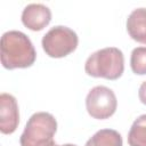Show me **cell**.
I'll use <instances>...</instances> for the list:
<instances>
[{
  "mask_svg": "<svg viewBox=\"0 0 146 146\" xmlns=\"http://www.w3.org/2000/svg\"><path fill=\"white\" fill-rule=\"evenodd\" d=\"M1 64L7 70L26 68L34 64L36 51L30 38L21 31H8L1 36Z\"/></svg>",
  "mask_w": 146,
  "mask_h": 146,
  "instance_id": "obj_1",
  "label": "cell"
},
{
  "mask_svg": "<svg viewBox=\"0 0 146 146\" xmlns=\"http://www.w3.org/2000/svg\"><path fill=\"white\" fill-rule=\"evenodd\" d=\"M84 71L94 78L119 79L124 71L123 52L116 47H106L92 52L86 60Z\"/></svg>",
  "mask_w": 146,
  "mask_h": 146,
  "instance_id": "obj_2",
  "label": "cell"
},
{
  "mask_svg": "<svg viewBox=\"0 0 146 146\" xmlns=\"http://www.w3.org/2000/svg\"><path fill=\"white\" fill-rule=\"evenodd\" d=\"M57 131V121L48 112L34 113L21 135V146H59L54 140Z\"/></svg>",
  "mask_w": 146,
  "mask_h": 146,
  "instance_id": "obj_3",
  "label": "cell"
},
{
  "mask_svg": "<svg viewBox=\"0 0 146 146\" xmlns=\"http://www.w3.org/2000/svg\"><path fill=\"white\" fill-rule=\"evenodd\" d=\"M79 43L78 34L70 27L58 25L51 27L42 38L44 52L52 58H62L73 52Z\"/></svg>",
  "mask_w": 146,
  "mask_h": 146,
  "instance_id": "obj_4",
  "label": "cell"
},
{
  "mask_svg": "<svg viewBox=\"0 0 146 146\" xmlns=\"http://www.w3.org/2000/svg\"><path fill=\"white\" fill-rule=\"evenodd\" d=\"M116 107L117 99L114 91L105 86L94 87L86 97L87 112L94 119H108L115 113Z\"/></svg>",
  "mask_w": 146,
  "mask_h": 146,
  "instance_id": "obj_5",
  "label": "cell"
},
{
  "mask_svg": "<svg viewBox=\"0 0 146 146\" xmlns=\"http://www.w3.org/2000/svg\"><path fill=\"white\" fill-rule=\"evenodd\" d=\"M19 123V112L16 98L7 92L0 95V131L5 135L13 133Z\"/></svg>",
  "mask_w": 146,
  "mask_h": 146,
  "instance_id": "obj_6",
  "label": "cell"
},
{
  "mask_svg": "<svg viewBox=\"0 0 146 146\" xmlns=\"http://www.w3.org/2000/svg\"><path fill=\"white\" fill-rule=\"evenodd\" d=\"M50 21L51 11L42 3H30L22 11V23L31 31H41Z\"/></svg>",
  "mask_w": 146,
  "mask_h": 146,
  "instance_id": "obj_7",
  "label": "cell"
},
{
  "mask_svg": "<svg viewBox=\"0 0 146 146\" xmlns=\"http://www.w3.org/2000/svg\"><path fill=\"white\" fill-rule=\"evenodd\" d=\"M127 31L132 40L146 44V8H137L130 13Z\"/></svg>",
  "mask_w": 146,
  "mask_h": 146,
  "instance_id": "obj_8",
  "label": "cell"
},
{
  "mask_svg": "<svg viewBox=\"0 0 146 146\" xmlns=\"http://www.w3.org/2000/svg\"><path fill=\"white\" fill-rule=\"evenodd\" d=\"M121 135L113 129H100L98 130L84 146H122Z\"/></svg>",
  "mask_w": 146,
  "mask_h": 146,
  "instance_id": "obj_9",
  "label": "cell"
},
{
  "mask_svg": "<svg viewBox=\"0 0 146 146\" xmlns=\"http://www.w3.org/2000/svg\"><path fill=\"white\" fill-rule=\"evenodd\" d=\"M130 146H146V114L138 116L128 133Z\"/></svg>",
  "mask_w": 146,
  "mask_h": 146,
  "instance_id": "obj_10",
  "label": "cell"
},
{
  "mask_svg": "<svg viewBox=\"0 0 146 146\" xmlns=\"http://www.w3.org/2000/svg\"><path fill=\"white\" fill-rule=\"evenodd\" d=\"M130 66L135 74H146V47H137L131 51Z\"/></svg>",
  "mask_w": 146,
  "mask_h": 146,
  "instance_id": "obj_11",
  "label": "cell"
},
{
  "mask_svg": "<svg viewBox=\"0 0 146 146\" xmlns=\"http://www.w3.org/2000/svg\"><path fill=\"white\" fill-rule=\"evenodd\" d=\"M138 97H139L140 102L146 105V81H144L140 84L139 90H138Z\"/></svg>",
  "mask_w": 146,
  "mask_h": 146,
  "instance_id": "obj_12",
  "label": "cell"
},
{
  "mask_svg": "<svg viewBox=\"0 0 146 146\" xmlns=\"http://www.w3.org/2000/svg\"><path fill=\"white\" fill-rule=\"evenodd\" d=\"M60 146H78V145H74V144H64V145H60Z\"/></svg>",
  "mask_w": 146,
  "mask_h": 146,
  "instance_id": "obj_13",
  "label": "cell"
}]
</instances>
